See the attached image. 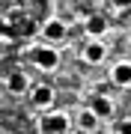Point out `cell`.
Returning a JSON list of instances; mask_svg holds the SVG:
<instances>
[{"label": "cell", "mask_w": 131, "mask_h": 134, "mask_svg": "<svg viewBox=\"0 0 131 134\" xmlns=\"http://www.w3.org/2000/svg\"><path fill=\"white\" fill-rule=\"evenodd\" d=\"M33 63L39 69H45V72H51V69H57L60 54L54 51V48H33Z\"/></svg>", "instance_id": "obj_1"}, {"label": "cell", "mask_w": 131, "mask_h": 134, "mask_svg": "<svg viewBox=\"0 0 131 134\" xmlns=\"http://www.w3.org/2000/svg\"><path fill=\"white\" fill-rule=\"evenodd\" d=\"M66 128H69L66 113H48L42 119V134H66Z\"/></svg>", "instance_id": "obj_2"}, {"label": "cell", "mask_w": 131, "mask_h": 134, "mask_svg": "<svg viewBox=\"0 0 131 134\" xmlns=\"http://www.w3.org/2000/svg\"><path fill=\"white\" fill-rule=\"evenodd\" d=\"M45 39H51V42H60V39H66V24L60 18H54V21H48V24H45Z\"/></svg>", "instance_id": "obj_3"}, {"label": "cell", "mask_w": 131, "mask_h": 134, "mask_svg": "<svg viewBox=\"0 0 131 134\" xmlns=\"http://www.w3.org/2000/svg\"><path fill=\"white\" fill-rule=\"evenodd\" d=\"M54 101V90L51 86H33V104L36 107H48Z\"/></svg>", "instance_id": "obj_4"}, {"label": "cell", "mask_w": 131, "mask_h": 134, "mask_svg": "<svg viewBox=\"0 0 131 134\" xmlns=\"http://www.w3.org/2000/svg\"><path fill=\"white\" fill-rule=\"evenodd\" d=\"M113 83L116 86H128L131 83V63H119L113 69Z\"/></svg>", "instance_id": "obj_5"}, {"label": "cell", "mask_w": 131, "mask_h": 134, "mask_svg": "<svg viewBox=\"0 0 131 134\" xmlns=\"http://www.w3.org/2000/svg\"><path fill=\"white\" fill-rule=\"evenodd\" d=\"M104 45L101 42H92V45H87V51H83V57H87V63H92V66H95V63H101L104 60Z\"/></svg>", "instance_id": "obj_6"}, {"label": "cell", "mask_w": 131, "mask_h": 134, "mask_svg": "<svg viewBox=\"0 0 131 134\" xmlns=\"http://www.w3.org/2000/svg\"><path fill=\"white\" fill-rule=\"evenodd\" d=\"M6 86H9V92H24L27 90V75H21V72H15V75H9L6 77Z\"/></svg>", "instance_id": "obj_7"}, {"label": "cell", "mask_w": 131, "mask_h": 134, "mask_svg": "<svg viewBox=\"0 0 131 134\" xmlns=\"http://www.w3.org/2000/svg\"><path fill=\"white\" fill-rule=\"evenodd\" d=\"M92 113H95V116H110L113 113V104L104 96H95V98H92Z\"/></svg>", "instance_id": "obj_8"}, {"label": "cell", "mask_w": 131, "mask_h": 134, "mask_svg": "<svg viewBox=\"0 0 131 134\" xmlns=\"http://www.w3.org/2000/svg\"><path fill=\"white\" fill-rule=\"evenodd\" d=\"M104 30H107V21L101 18V15H92V18L87 21V33L89 36H101Z\"/></svg>", "instance_id": "obj_9"}, {"label": "cell", "mask_w": 131, "mask_h": 134, "mask_svg": "<svg viewBox=\"0 0 131 134\" xmlns=\"http://www.w3.org/2000/svg\"><path fill=\"white\" fill-rule=\"evenodd\" d=\"M81 125L83 128H95V113H92V110H83L81 113Z\"/></svg>", "instance_id": "obj_10"}, {"label": "cell", "mask_w": 131, "mask_h": 134, "mask_svg": "<svg viewBox=\"0 0 131 134\" xmlns=\"http://www.w3.org/2000/svg\"><path fill=\"white\" fill-rule=\"evenodd\" d=\"M15 33H21V36H30V33H36V24H33V21H21Z\"/></svg>", "instance_id": "obj_11"}, {"label": "cell", "mask_w": 131, "mask_h": 134, "mask_svg": "<svg viewBox=\"0 0 131 134\" xmlns=\"http://www.w3.org/2000/svg\"><path fill=\"white\" fill-rule=\"evenodd\" d=\"M9 36H12V24L6 18H0V39H9Z\"/></svg>", "instance_id": "obj_12"}, {"label": "cell", "mask_w": 131, "mask_h": 134, "mask_svg": "<svg viewBox=\"0 0 131 134\" xmlns=\"http://www.w3.org/2000/svg\"><path fill=\"white\" fill-rule=\"evenodd\" d=\"M116 131H119V134H131V119H122V122L116 125Z\"/></svg>", "instance_id": "obj_13"}, {"label": "cell", "mask_w": 131, "mask_h": 134, "mask_svg": "<svg viewBox=\"0 0 131 134\" xmlns=\"http://www.w3.org/2000/svg\"><path fill=\"white\" fill-rule=\"evenodd\" d=\"M113 3H116L119 9H125V6H131V0H113Z\"/></svg>", "instance_id": "obj_14"}]
</instances>
